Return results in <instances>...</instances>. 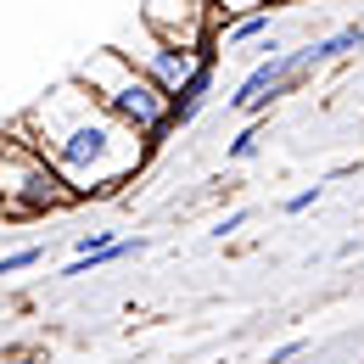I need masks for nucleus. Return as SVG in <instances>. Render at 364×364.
<instances>
[{
  "instance_id": "obj_1",
  "label": "nucleus",
  "mask_w": 364,
  "mask_h": 364,
  "mask_svg": "<svg viewBox=\"0 0 364 364\" xmlns=\"http://www.w3.org/2000/svg\"><path fill=\"white\" fill-rule=\"evenodd\" d=\"M11 124H17V135L28 140L62 180L73 185L79 202L118 196V191L129 180H140V168L157 157V151H151L129 124H118L79 79H62L46 101H34L28 112H17Z\"/></svg>"
},
{
  "instance_id": "obj_2",
  "label": "nucleus",
  "mask_w": 364,
  "mask_h": 364,
  "mask_svg": "<svg viewBox=\"0 0 364 364\" xmlns=\"http://www.w3.org/2000/svg\"><path fill=\"white\" fill-rule=\"evenodd\" d=\"M73 79H79V85H85V90L118 118V124H129L151 151H163V140L174 135V101L157 90L135 62H124L112 46L90 50V56L73 68Z\"/></svg>"
},
{
  "instance_id": "obj_3",
  "label": "nucleus",
  "mask_w": 364,
  "mask_h": 364,
  "mask_svg": "<svg viewBox=\"0 0 364 364\" xmlns=\"http://www.w3.org/2000/svg\"><path fill=\"white\" fill-rule=\"evenodd\" d=\"M79 208L73 185L17 135V124H0V225H28Z\"/></svg>"
},
{
  "instance_id": "obj_4",
  "label": "nucleus",
  "mask_w": 364,
  "mask_h": 364,
  "mask_svg": "<svg viewBox=\"0 0 364 364\" xmlns=\"http://www.w3.org/2000/svg\"><path fill=\"white\" fill-rule=\"evenodd\" d=\"M140 23L157 40H168L174 50L196 56V62H219L225 56V34H219V17H213V0H146Z\"/></svg>"
},
{
  "instance_id": "obj_5",
  "label": "nucleus",
  "mask_w": 364,
  "mask_h": 364,
  "mask_svg": "<svg viewBox=\"0 0 364 364\" xmlns=\"http://www.w3.org/2000/svg\"><path fill=\"white\" fill-rule=\"evenodd\" d=\"M112 50H118L124 62H135L140 73H146L157 90L168 95V101H174V90H180L191 73H196V56H185V50H174L168 40H157L140 17H135V28H129V34H118V40H112Z\"/></svg>"
},
{
  "instance_id": "obj_6",
  "label": "nucleus",
  "mask_w": 364,
  "mask_h": 364,
  "mask_svg": "<svg viewBox=\"0 0 364 364\" xmlns=\"http://www.w3.org/2000/svg\"><path fill=\"white\" fill-rule=\"evenodd\" d=\"M291 68H303V50H280L274 46L241 85H235V95H230V112H241V118H258V112H269V90L291 73Z\"/></svg>"
},
{
  "instance_id": "obj_7",
  "label": "nucleus",
  "mask_w": 364,
  "mask_h": 364,
  "mask_svg": "<svg viewBox=\"0 0 364 364\" xmlns=\"http://www.w3.org/2000/svg\"><path fill=\"white\" fill-rule=\"evenodd\" d=\"M359 46H364V28H359V23L325 34V40H314V46H297V50H303V73H314V68H325V62H342L348 50H359Z\"/></svg>"
},
{
  "instance_id": "obj_8",
  "label": "nucleus",
  "mask_w": 364,
  "mask_h": 364,
  "mask_svg": "<svg viewBox=\"0 0 364 364\" xmlns=\"http://www.w3.org/2000/svg\"><path fill=\"white\" fill-rule=\"evenodd\" d=\"M213 68H219V62H196V73L185 79L180 90H174V129H185V124H191V118L208 107V90H213Z\"/></svg>"
},
{
  "instance_id": "obj_9",
  "label": "nucleus",
  "mask_w": 364,
  "mask_h": 364,
  "mask_svg": "<svg viewBox=\"0 0 364 364\" xmlns=\"http://www.w3.org/2000/svg\"><path fill=\"white\" fill-rule=\"evenodd\" d=\"M135 252H146V241H107V247H90V252H79L68 269H62V280H73V274H90V269H101V264H118V258H135Z\"/></svg>"
},
{
  "instance_id": "obj_10",
  "label": "nucleus",
  "mask_w": 364,
  "mask_h": 364,
  "mask_svg": "<svg viewBox=\"0 0 364 364\" xmlns=\"http://www.w3.org/2000/svg\"><path fill=\"white\" fill-rule=\"evenodd\" d=\"M252 11H274V0H213V17H219V34H225L235 17H252Z\"/></svg>"
},
{
  "instance_id": "obj_11",
  "label": "nucleus",
  "mask_w": 364,
  "mask_h": 364,
  "mask_svg": "<svg viewBox=\"0 0 364 364\" xmlns=\"http://www.w3.org/2000/svg\"><path fill=\"white\" fill-rule=\"evenodd\" d=\"M258 146H264V124H247V129L225 146V163H252V157H258Z\"/></svg>"
},
{
  "instance_id": "obj_12",
  "label": "nucleus",
  "mask_w": 364,
  "mask_h": 364,
  "mask_svg": "<svg viewBox=\"0 0 364 364\" xmlns=\"http://www.w3.org/2000/svg\"><path fill=\"white\" fill-rule=\"evenodd\" d=\"M264 28H269V11H252V17H235V23L225 28V46H247V40H258Z\"/></svg>"
},
{
  "instance_id": "obj_13",
  "label": "nucleus",
  "mask_w": 364,
  "mask_h": 364,
  "mask_svg": "<svg viewBox=\"0 0 364 364\" xmlns=\"http://www.w3.org/2000/svg\"><path fill=\"white\" fill-rule=\"evenodd\" d=\"M46 258V247H17V252H6L0 258V274H17V269H34Z\"/></svg>"
},
{
  "instance_id": "obj_14",
  "label": "nucleus",
  "mask_w": 364,
  "mask_h": 364,
  "mask_svg": "<svg viewBox=\"0 0 364 364\" xmlns=\"http://www.w3.org/2000/svg\"><path fill=\"white\" fill-rule=\"evenodd\" d=\"M319 196H325V185H309V191H297V196H286V202H280V213H286V219H297V213H309V208H314Z\"/></svg>"
},
{
  "instance_id": "obj_15",
  "label": "nucleus",
  "mask_w": 364,
  "mask_h": 364,
  "mask_svg": "<svg viewBox=\"0 0 364 364\" xmlns=\"http://www.w3.org/2000/svg\"><path fill=\"white\" fill-rule=\"evenodd\" d=\"M303 353H309V342H280V348L269 353V364H297Z\"/></svg>"
},
{
  "instance_id": "obj_16",
  "label": "nucleus",
  "mask_w": 364,
  "mask_h": 364,
  "mask_svg": "<svg viewBox=\"0 0 364 364\" xmlns=\"http://www.w3.org/2000/svg\"><path fill=\"white\" fill-rule=\"evenodd\" d=\"M247 219H252V213H247V208H235V213H225V219H219V230H213V235H235Z\"/></svg>"
},
{
  "instance_id": "obj_17",
  "label": "nucleus",
  "mask_w": 364,
  "mask_h": 364,
  "mask_svg": "<svg viewBox=\"0 0 364 364\" xmlns=\"http://www.w3.org/2000/svg\"><path fill=\"white\" fill-rule=\"evenodd\" d=\"M274 6H280V0H274Z\"/></svg>"
}]
</instances>
